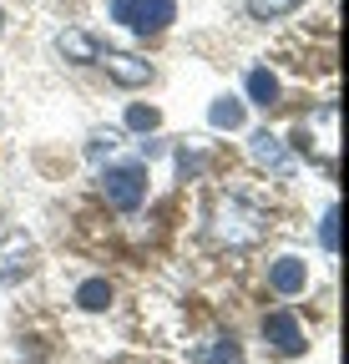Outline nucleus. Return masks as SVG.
Here are the masks:
<instances>
[{
  "mask_svg": "<svg viewBox=\"0 0 349 364\" xmlns=\"http://www.w3.org/2000/svg\"><path fill=\"white\" fill-rule=\"evenodd\" d=\"M269 233V213L248 203L243 193H218L208 208V238L213 248H253Z\"/></svg>",
  "mask_w": 349,
  "mask_h": 364,
  "instance_id": "nucleus-1",
  "label": "nucleus"
},
{
  "mask_svg": "<svg viewBox=\"0 0 349 364\" xmlns=\"http://www.w3.org/2000/svg\"><path fill=\"white\" fill-rule=\"evenodd\" d=\"M147 167L142 162H112L107 172H102V198L117 208V213H137L142 203H147Z\"/></svg>",
  "mask_w": 349,
  "mask_h": 364,
  "instance_id": "nucleus-2",
  "label": "nucleus"
},
{
  "mask_svg": "<svg viewBox=\"0 0 349 364\" xmlns=\"http://www.w3.org/2000/svg\"><path fill=\"white\" fill-rule=\"evenodd\" d=\"M112 21L137 36H162L178 21V0H112Z\"/></svg>",
  "mask_w": 349,
  "mask_h": 364,
  "instance_id": "nucleus-3",
  "label": "nucleus"
},
{
  "mask_svg": "<svg viewBox=\"0 0 349 364\" xmlns=\"http://www.w3.org/2000/svg\"><path fill=\"white\" fill-rule=\"evenodd\" d=\"M36 268V243L26 233H0V284H21Z\"/></svg>",
  "mask_w": 349,
  "mask_h": 364,
  "instance_id": "nucleus-4",
  "label": "nucleus"
},
{
  "mask_svg": "<svg viewBox=\"0 0 349 364\" xmlns=\"http://www.w3.org/2000/svg\"><path fill=\"white\" fill-rule=\"evenodd\" d=\"M97 66L117 81V86H147L152 81V61H142V56H132V51H97Z\"/></svg>",
  "mask_w": 349,
  "mask_h": 364,
  "instance_id": "nucleus-5",
  "label": "nucleus"
},
{
  "mask_svg": "<svg viewBox=\"0 0 349 364\" xmlns=\"http://www.w3.org/2000/svg\"><path fill=\"white\" fill-rule=\"evenodd\" d=\"M248 157L264 167V172H274V177H289V172H294L289 142H284V136H274V132H253V136H248Z\"/></svg>",
  "mask_w": 349,
  "mask_h": 364,
  "instance_id": "nucleus-6",
  "label": "nucleus"
},
{
  "mask_svg": "<svg viewBox=\"0 0 349 364\" xmlns=\"http://www.w3.org/2000/svg\"><path fill=\"white\" fill-rule=\"evenodd\" d=\"M269 289H274V294H284V299L304 294V289H309V263L294 258V253L274 258V263H269Z\"/></svg>",
  "mask_w": 349,
  "mask_h": 364,
  "instance_id": "nucleus-7",
  "label": "nucleus"
},
{
  "mask_svg": "<svg viewBox=\"0 0 349 364\" xmlns=\"http://www.w3.org/2000/svg\"><path fill=\"white\" fill-rule=\"evenodd\" d=\"M264 339H269L284 359L304 354V329H299V318H294V314H269V318H264Z\"/></svg>",
  "mask_w": 349,
  "mask_h": 364,
  "instance_id": "nucleus-8",
  "label": "nucleus"
},
{
  "mask_svg": "<svg viewBox=\"0 0 349 364\" xmlns=\"http://www.w3.org/2000/svg\"><path fill=\"white\" fill-rule=\"evenodd\" d=\"M56 51H61L66 61H76V66H92L102 46H97V36H86V31H61V36H56Z\"/></svg>",
  "mask_w": 349,
  "mask_h": 364,
  "instance_id": "nucleus-9",
  "label": "nucleus"
},
{
  "mask_svg": "<svg viewBox=\"0 0 349 364\" xmlns=\"http://www.w3.org/2000/svg\"><path fill=\"white\" fill-rule=\"evenodd\" d=\"M248 102L264 107V112L279 107V76H274L269 66H253V71H248Z\"/></svg>",
  "mask_w": 349,
  "mask_h": 364,
  "instance_id": "nucleus-10",
  "label": "nucleus"
},
{
  "mask_svg": "<svg viewBox=\"0 0 349 364\" xmlns=\"http://www.w3.org/2000/svg\"><path fill=\"white\" fill-rule=\"evenodd\" d=\"M208 122H213L218 132H238V127H243V102H238V97H218V102L208 107Z\"/></svg>",
  "mask_w": 349,
  "mask_h": 364,
  "instance_id": "nucleus-11",
  "label": "nucleus"
},
{
  "mask_svg": "<svg viewBox=\"0 0 349 364\" xmlns=\"http://www.w3.org/2000/svg\"><path fill=\"white\" fill-rule=\"evenodd\" d=\"M198 364H243V349L233 334H218L208 349H198Z\"/></svg>",
  "mask_w": 349,
  "mask_h": 364,
  "instance_id": "nucleus-12",
  "label": "nucleus"
},
{
  "mask_svg": "<svg viewBox=\"0 0 349 364\" xmlns=\"http://www.w3.org/2000/svg\"><path fill=\"white\" fill-rule=\"evenodd\" d=\"M76 304H81L86 314H102V309L112 304V284H107V279H86V284L76 289Z\"/></svg>",
  "mask_w": 349,
  "mask_h": 364,
  "instance_id": "nucleus-13",
  "label": "nucleus"
},
{
  "mask_svg": "<svg viewBox=\"0 0 349 364\" xmlns=\"http://www.w3.org/2000/svg\"><path fill=\"white\" fill-rule=\"evenodd\" d=\"M299 6H304V0H248V16L253 21H279V16H289Z\"/></svg>",
  "mask_w": 349,
  "mask_h": 364,
  "instance_id": "nucleus-14",
  "label": "nucleus"
},
{
  "mask_svg": "<svg viewBox=\"0 0 349 364\" xmlns=\"http://www.w3.org/2000/svg\"><path fill=\"white\" fill-rule=\"evenodd\" d=\"M157 122H162V117H157V107H142V102L127 107V127L142 132V136H147V132H157Z\"/></svg>",
  "mask_w": 349,
  "mask_h": 364,
  "instance_id": "nucleus-15",
  "label": "nucleus"
},
{
  "mask_svg": "<svg viewBox=\"0 0 349 364\" xmlns=\"http://www.w3.org/2000/svg\"><path fill=\"white\" fill-rule=\"evenodd\" d=\"M334 223H339V208H329V213H324V223H319V243H324V253H334V248H339V228H334Z\"/></svg>",
  "mask_w": 349,
  "mask_h": 364,
  "instance_id": "nucleus-16",
  "label": "nucleus"
},
{
  "mask_svg": "<svg viewBox=\"0 0 349 364\" xmlns=\"http://www.w3.org/2000/svg\"><path fill=\"white\" fill-rule=\"evenodd\" d=\"M112 147H117V132H97L92 142H86V157L102 162V157H112Z\"/></svg>",
  "mask_w": 349,
  "mask_h": 364,
  "instance_id": "nucleus-17",
  "label": "nucleus"
},
{
  "mask_svg": "<svg viewBox=\"0 0 349 364\" xmlns=\"http://www.w3.org/2000/svg\"><path fill=\"white\" fill-rule=\"evenodd\" d=\"M203 167H208V162H203V152H188V147L178 152V172H183V177H198Z\"/></svg>",
  "mask_w": 349,
  "mask_h": 364,
  "instance_id": "nucleus-18",
  "label": "nucleus"
},
{
  "mask_svg": "<svg viewBox=\"0 0 349 364\" xmlns=\"http://www.w3.org/2000/svg\"><path fill=\"white\" fill-rule=\"evenodd\" d=\"M0 31H6V11H0Z\"/></svg>",
  "mask_w": 349,
  "mask_h": 364,
  "instance_id": "nucleus-19",
  "label": "nucleus"
}]
</instances>
